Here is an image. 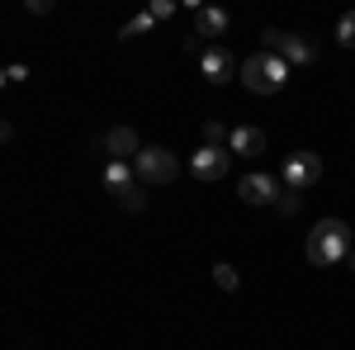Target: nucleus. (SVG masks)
I'll list each match as a JSON object with an SVG mask.
<instances>
[{
  "instance_id": "5",
  "label": "nucleus",
  "mask_w": 355,
  "mask_h": 350,
  "mask_svg": "<svg viewBox=\"0 0 355 350\" xmlns=\"http://www.w3.org/2000/svg\"><path fill=\"white\" fill-rule=\"evenodd\" d=\"M279 180H284V189H294V194L313 189L322 180V157H318V152H294L289 161L279 166Z\"/></svg>"
},
{
  "instance_id": "7",
  "label": "nucleus",
  "mask_w": 355,
  "mask_h": 350,
  "mask_svg": "<svg viewBox=\"0 0 355 350\" xmlns=\"http://www.w3.org/2000/svg\"><path fill=\"white\" fill-rule=\"evenodd\" d=\"M227 166H232V152H227V147H199V152L190 157V170L199 175V180H223Z\"/></svg>"
},
{
  "instance_id": "19",
  "label": "nucleus",
  "mask_w": 355,
  "mask_h": 350,
  "mask_svg": "<svg viewBox=\"0 0 355 350\" xmlns=\"http://www.w3.org/2000/svg\"><path fill=\"white\" fill-rule=\"evenodd\" d=\"M147 15H152V19H171V15H175V0H152Z\"/></svg>"
},
{
  "instance_id": "23",
  "label": "nucleus",
  "mask_w": 355,
  "mask_h": 350,
  "mask_svg": "<svg viewBox=\"0 0 355 350\" xmlns=\"http://www.w3.org/2000/svg\"><path fill=\"white\" fill-rule=\"evenodd\" d=\"M5 81H10V76H5V71H0V85H5Z\"/></svg>"
},
{
  "instance_id": "18",
  "label": "nucleus",
  "mask_w": 355,
  "mask_h": 350,
  "mask_svg": "<svg viewBox=\"0 0 355 350\" xmlns=\"http://www.w3.org/2000/svg\"><path fill=\"white\" fill-rule=\"evenodd\" d=\"M275 204H279V213H299V194H294V189H279Z\"/></svg>"
},
{
  "instance_id": "8",
  "label": "nucleus",
  "mask_w": 355,
  "mask_h": 350,
  "mask_svg": "<svg viewBox=\"0 0 355 350\" xmlns=\"http://www.w3.org/2000/svg\"><path fill=\"white\" fill-rule=\"evenodd\" d=\"M237 194H242V204L261 209V204H275V199H279V180H275V175H266V170H256V175H242Z\"/></svg>"
},
{
  "instance_id": "10",
  "label": "nucleus",
  "mask_w": 355,
  "mask_h": 350,
  "mask_svg": "<svg viewBox=\"0 0 355 350\" xmlns=\"http://www.w3.org/2000/svg\"><path fill=\"white\" fill-rule=\"evenodd\" d=\"M227 33V15L218 5H199L194 10V38H223Z\"/></svg>"
},
{
  "instance_id": "9",
  "label": "nucleus",
  "mask_w": 355,
  "mask_h": 350,
  "mask_svg": "<svg viewBox=\"0 0 355 350\" xmlns=\"http://www.w3.org/2000/svg\"><path fill=\"white\" fill-rule=\"evenodd\" d=\"M100 147L110 152V161H133L137 152H142V142H137V133L128 128V123H119V128H110Z\"/></svg>"
},
{
  "instance_id": "12",
  "label": "nucleus",
  "mask_w": 355,
  "mask_h": 350,
  "mask_svg": "<svg viewBox=\"0 0 355 350\" xmlns=\"http://www.w3.org/2000/svg\"><path fill=\"white\" fill-rule=\"evenodd\" d=\"M133 161H110L105 166V189H114V194H123V189H133Z\"/></svg>"
},
{
  "instance_id": "11",
  "label": "nucleus",
  "mask_w": 355,
  "mask_h": 350,
  "mask_svg": "<svg viewBox=\"0 0 355 350\" xmlns=\"http://www.w3.org/2000/svg\"><path fill=\"white\" fill-rule=\"evenodd\" d=\"M227 152H242V157H261V152H266V133H261V128H232V133H227Z\"/></svg>"
},
{
  "instance_id": "15",
  "label": "nucleus",
  "mask_w": 355,
  "mask_h": 350,
  "mask_svg": "<svg viewBox=\"0 0 355 350\" xmlns=\"http://www.w3.org/2000/svg\"><path fill=\"white\" fill-rule=\"evenodd\" d=\"M157 24V19H152V15H133V19H128V24L119 28V38H137V33H147V28Z\"/></svg>"
},
{
  "instance_id": "4",
  "label": "nucleus",
  "mask_w": 355,
  "mask_h": 350,
  "mask_svg": "<svg viewBox=\"0 0 355 350\" xmlns=\"http://www.w3.org/2000/svg\"><path fill=\"white\" fill-rule=\"evenodd\" d=\"M266 53L284 57V62H294V67H308V62H318V43H313V38H303V33L266 28Z\"/></svg>"
},
{
  "instance_id": "6",
  "label": "nucleus",
  "mask_w": 355,
  "mask_h": 350,
  "mask_svg": "<svg viewBox=\"0 0 355 350\" xmlns=\"http://www.w3.org/2000/svg\"><path fill=\"white\" fill-rule=\"evenodd\" d=\"M199 71H204V81H209V85H227L242 67H237V57L227 53L223 43H214V48H204V53H199Z\"/></svg>"
},
{
  "instance_id": "3",
  "label": "nucleus",
  "mask_w": 355,
  "mask_h": 350,
  "mask_svg": "<svg viewBox=\"0 0 355 350\" xmlns=\"http://www.w3.org/2000/svg\"><path fill=\"white\" fill-rule=\"evenodd\" d=\"M175 170H180V161H175V152H166V147H142L133 157V175L142 180V185H171L175 180Z\"/></svg>"
},
{
  "instance_id": "14",
  "label": "nucleus",
  "mask_w": 355,
  "mask_h": 350,
  "mask_svg": "<svg viewBox=\"0 0 355 350\" xmlns=\"http://www.w3.org/2000/svg\"><path fill=\"white\" fill-rule=\"evenodd\" d=\"M214 284H218V289H227V294H232V289H237V284H242V279H237V270L227 265V261H223V265H214Z\"/></svg>"
},
{
  "instance_id": "16",
  "label": "nucleus",
  "mask_w": 355,
  "mask_h": 350,
  "mask_svg": "<svg viewBox=\"0 0 355 350\" xmlns=\"http://www.w3.org/2000/svg\"><path fill=\"white\" fill-rule=\"evenodd\" d=\"M336 38H341V48H355V10L341 15V24H336Z\"/></svg>"
},
{
  "instance_id": "1",
  "label": "nucleus",
  "mask_w": 355,
  "mask_h": 350,
  "mask_svg": "<svg viewBox=\"0 0 355 350\" xmlns=\"http://www.w3.org/2000/svg\"><path fill=\"white\" fill-rule=\"evenodd\" d=\"M355 246V232L341 222V218H322L313 232H308V242H303V256L313 261V265H341L346 256H351Z\"/></svg>"
},
{
  "instance_id": "22",
  "label": "nucleus",
  "mask_w": 355,
  "mask_h": 350,
  "mask_svg": "<svg viewBox=\"0 0 355 350\" xmlns=\"http://www.w3.org/2000/svg\"><path fill=\"white\" fill-rule=\"evenodd\" d=\"M346 261H351V270H355V246H351V256H346Z\"/></svg>"
},
{
  "instance_id": "13",
  "label": "nucleus",
  "mask_w": 355,
  "mask_h": 350,
  "mask_svg": "<svg viewBox=\"0 0 355 350\" xmlns=\"http://www.w3.org/2000/svg\"><path fill=\"white\" fill-rule=\"evenodd\" d=\"M119 199V209H128V213H142L147 209V194L142 189H123V194H114Z\"/></svg>"
},
{
  "instance_id": "2",
  "label": "nucleus",
  "mask_w": 355,
  "mask_h": 350,
  "mask_svg": "<svg viewBox=\"0 0 355 350\" xmlns=\"http://www.w3.org/2000/svg\"><path fill=\"white\" fill-rule=\"evenodd\" d=\"M237 76H242V85L251 90V95H279L284 81H289V62L275 57V53H256V57H246V62H242Z\"/></svg>"
},
{
  "instance_id": "20",
  "label": "nucleus",
  "mask_w": 355,
  "mask_h": 350,
  "mask_svg": "<svg viewBox=\"0 0 355 350\" xmlns=\"http://www.w3.org/2000/svg\"><path fill=\"white\" fill-rule=\"evenodd\" d=\"M5 76H10V81H28V67H19V62H15V67H5Z\"/></svg>"
},
{
  "instance_id": "17",
  "label": "nucleus",
  "mask_w": 355,
  "mask_h": 350,
  "mask_svg": "<svg viewBox=\"0 0 355 350\" xmlns=\"http://www.w3.org/2000/svg\"><path fill=\"white\" fill-rule=\"evenodd\" d=\"M223 142H227V128H223L218 119H214V123H204V147H223Z\"/></svg>"
},
{
  "instance_id": "21",
  "label": "nucleus",
  "mask_w": 355,
  "mask_h": 350,
  "mask_svg": "<svg viewBox=\"0 0 355 350\" xmlns=\"http://www.w3.org/2000/svg\"><path fill=\"white\" fill-rule=\"evenodd\" d=\"M5 137H10V128H5V123H0V147H5Z\"/></svg>"
}]
</instances>
